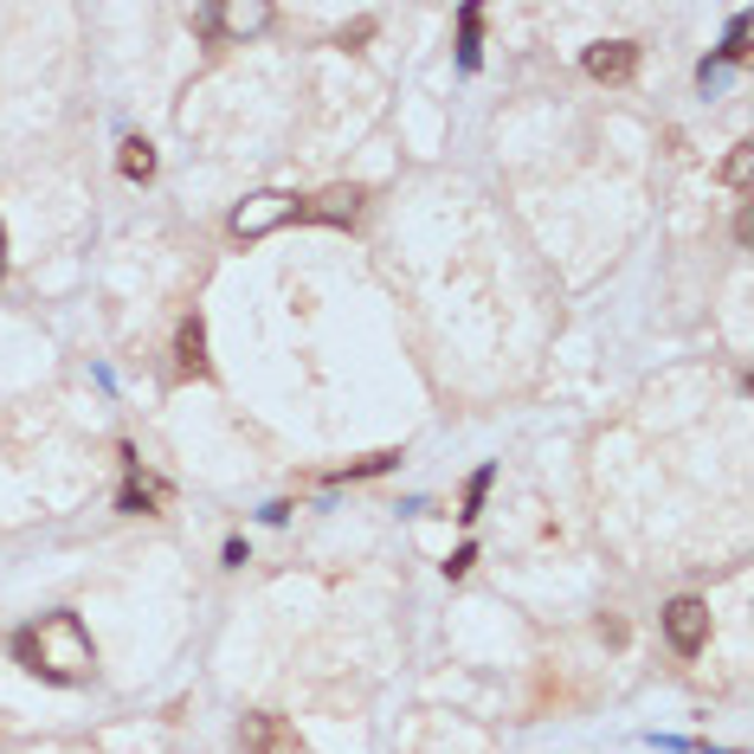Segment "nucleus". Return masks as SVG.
<instances>
[{
	"mask_svg": "<svg viewBox=\"0 0 754 754\" xmlns=\"http://www.w3.org/2000/svg\"><path fill=\"white\" fill-rule=\"evenodd\" d=\"M13 658H20L27 671H39V678H52V683H84L91 664H97L91 632L77 626V612H45L39 626L13 632Z\"/></svg>",
	"mask_w": 754,
	"mask_h": 754,
	"instance_id": "f257e3e1",
	"label": "nucleus"
},
{
	"mask_svg": "<svg viewBox=\"0 0 754 754\" xmlns=\"http://www.w3.org/2000/svg\"><path fill=\"white\" fill-rule=\"evenodd\" d=\"M291 220H297V193L264 188V193H252V200H239V207H232L227 232H232V239H264V232L291 227Z\"/></svg>",
	"mask_w": 754,
	"mask_h": 754,
	"instance_id": "f03ea898",
	"label": "nucleus"
},
{
	"mask_svg": "<svg viewBox=\"0 0 754 754\" xmlns=\"http://www.w3.org/2000/svg\"><path fill=\"white\" fill-rule=\"evenodd\" d=\"M664 639H671V651H683V658H697L703 645H710V606L703 600H671L664 606Z\"/></svg>",
	"mask_w": 754,
	"mask_h": 754,
	"instance_id": "7ed1b4c3",
	"label": "nucleus"
},
{
	"mask_svg": "<svg viewBox=\"0 0 754 754\" xmlns=\"http://www.w3.org/2000/svg\"><path fill=\"white\" fill-rule=\"evenodd\" d=\"M193 27H200V33H232V39H245V33H259V27H271V7H264V0L200 7V13H193Z\"/></svg>",
	"mask_w": 754,
	"mask_h": 754,
	"instance_id": "20e7f679",
	"label": "nucleus"
},
{
	"mask_svg": "<svg viewBox=\"0 0 754 754\" xmlns=\"http://www.w3.org/2000/svg\"><path fill=\"white\" fill-rule=\"evenodd\" d=\"M297 220H316V227H355L362 220V188H323L297 200Z\"/></svg>",
	"mask_w": 754,
	"mask_h": 754,
	"instance_id": "39448f33",
	"label": "nucleus"
},
{
	"mask_svg": "<svg viewBox=\"0 0 754 754\" xmlns=\"http://www.w3.org/2000/svg\"><path fill=\"white\" fill-rule=\"evenodd\" d=\"M587 77H600V84H626V77L639 72V45L632 39H600V45H587Z\"/></svg>",
	"mask_w": 754,
	"mask_h": 754,
	"instance_id": "423d86ee",
	"label": "nucleus"
},
{
	"mask_svg": "<svg viewBox=\"0 0 754 754\" xmlns=\"http://www.w3.org/2000/svg\"><path fill=\"white\" fill-rule=\"evenodd\" d=\"M175 375H207V323L200 316L175 323Z\"/></svg>",
	"mask_w": 754,
	"mask_h": 754,
	"instance_id": "0eeeda50",
	"label": "nucleus"
},
{
	"mask_svg": "<svg viewBox=\"0 0 754 754\" xmlns=\"http://www.w3.org/2000/svg\"><path fill=\"white\" fill-rule=\"evenodd\" d=\"M245 754H297V735L284 716H252L245 722Z\"/></svg>",
	"mask_w": 754,
	"mask_h": 754,
	"instance_id": "6e6552de",
	"label": "nucleus"
},
{
	"mask_svg": "<svg viewBox=\"0 0 754 754\" xmlns=\"http://www.w3.org/2000/svg\"><path fill=\"white\" fill-rule=\"evenodd\" d=\"M116 168H123V181H149L155 175V149L143 136H123V149H116Z\"/></svg>",
	"mask_w": 754,
	"mask_h": 754,
	"instance_id": "1a4fd4ad",
	"label": "nucleus"
},
{
	"mask_svg": "<svg viewBox=\"0 0 754 754\" xmlns=\"http://www.w3.org/2000/svg\"><path fill=\"white\" fill-rule=\"evenodd\" d=\"M478 27H484V13H478V7H464V13H458V65H464V72H478Z\"/></svg>",
	"mask_w": 754,
	"mask_h": 754,
	"instance_id": "9d476101",
	"label": "nucleus"
},
{
	"mask_svg": "<svg viewBox=\"0 0 754 754\" xmlns=\"http://www.w3.org/2000/svg\"><path fill=\"white\" fill-rule=\"evenodd\" d=\"M722 181H729L735 193H748V181H754V149H748V143H742V149L722 161Z\"/></svg>",
	"mask_w": 754,
	"mask_h": 754,
	"instance_id": "9b49d317",
	"label": "nucleus"
},
{
	"mask_svg": "<svg viewBox=\"0 0 754 754\" xmlns=\"http://www.w3.org/2000/svg\"><path fill=\"white\" fill-rule=\"evenodd\" d=\"M491 464L484 471H471V484H464V510H458V523H478V510H484V491H491Z\"/></svg>",
	"mask_w": 754,
	"mask_h": 754,
	"instance_id": "f8f14e48",
	"label": "nucleus"
},
{
	"mask_svg": "<svg viewBox=\"0 0 754 754\" xmlns=\"http://www.w3.org/2000/svg\"><path fill=\"white\" fill-rule=\"evenodd\" d=\"M149 503H161V484H149V478H129V484H123V510H129V516H143Z\"/></svg>",
	"mask_w": 754,
	"mask_h": 754,
	"instance_id": "ddd939ff",
	"label": "nucleus"
},
{
	"mask_svg": "<svg viewBox=\"0 0 754 754\" xmlns=\"http://www.w3.org/2000/svg\"><path fill=\"white\" fill-rule=\"evenodd\" d=\"M748 59V13H735V27H729V45L716 52V65H742Z\"/></svg>",
	"mask_w": 754,
	"mask_h": 754,
	"instance_id": "4468645a",
	"label": "nucleus"
},
{
	"mask_svg": "<svg viewBox=\"0 0 754 754\" xmlns=\"http://www.w3.org/2000/svg\"><path fill=\"white\" fill-rule=\"evenodd\" d=\"M471 562H478V548L464 542V548H452V562H446V580H458V574H471Z\"/></svg>",
	"mask_w": 754,
	"mask_h": 754,
	"instance_id": "2eb2a0df",
	"label": "nucleus"
},
{
	"mask_svg": "<svg viewBox=\"0 0 754 754\" xmlns=\"http://www.w3.org/2000/svg\"><path fill=\"white\" fill-rule=\"evenodd\" d=\"M0 252H7V239H0Z\"/></svg>",
	"mask_w": 754,
	"mask_h": 754,
	"instance_id": "dca6fc26",
	"label": "nucleus"
}]
</instances>
